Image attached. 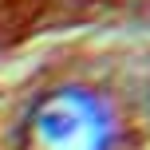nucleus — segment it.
Wrapping results in <instances>:
<instances>
[{"label": "nucleus", "mask_w": 150, "mask_h": 150, "mask_svg": "<svg viewBox=\"0 0 150 150\" xmlns=\"http://www.w3.org/2000/svg\"><path fill=\"white\" fill-rule=\"evenodd\" d=\"M111 115L91 91L55 87L28 115V150H107Z\"/></svg>", "instance_id": "obj_1"}]
</instances>
